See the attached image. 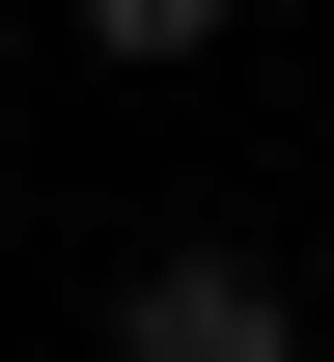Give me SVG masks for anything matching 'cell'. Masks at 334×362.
I'll return each instance as SVG.
<instances>
[{"mask_svg":"<svg viewBox=\"0 0 334 362\" xmlns=\"http://www.w3.org/2000/svg\"><path fill=\"white\" fill-rule=\"evenodd\" d=\"M112 362H306V307L251 251H140V279H112Z\"/></svg>","mask_w":334,"mask_h":362,"instance_id":"cell-1","label":"cell"},{"mask_svg":"<svg viewBox=\"0 0 334 362\" xmlns=\"http://www.w3.org/2000/svg\"><path fill=\"white\" fill-rule=\"evenodd\" d=\"M84 56H140V84H167V56H223V0H84Z\"/></svg>","mask_w":334,"mask_h":362,"instance_id":"cell-2","label":"cell"}]
</instances>
